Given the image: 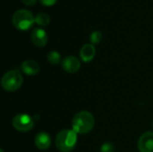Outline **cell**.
<instances>
[{"mask_svg":"<svg viewBox=\"0 0 153 152\" xmlns=\"http://www.w3.org/2000/svg\"><path fill=\"white\" fill-rule=\"evenodd\" d=\"M95 125L93 115L88 111L77 113L72 119V129L79 134H84L91 132Z\"/></svg>","mask_w":153,"mask_h":152,"instance_id":"1","label":"cell"},{"mask_svg":"<svg viewBox=\"0 0 153 152\" xmlns=\"http://www.w3.org/2000/svg\"><path fill=\"white\" fill-rule=\"evenodd\" d=\"M77 143V133L73 129L61 130L56 138V146L60 152H71Z\"/></svg>","mask_w":153,"mask_h":152,"instance_id":"2","label":"cell"},{"mask_svg":"<svg viewBox=\"0 0 153 152\" xmlns=\"http://www.w3.org/2000/svg\"><path fill=\"white\" fill-rule=\"evenodd\" d=\"M13 24L15 28L21 30L30 29L35 22V17L32 13L26 9H19L13 14Z\"/></svg>","mask_w":153,"mask_h":152,"instance_id":"3","label":"cell"},{"mask_svg":"<svg viewBox=\"0 0 153 152\" xmlns=\"http://www.w3.org/2000/svg\"><path fill=\"white\" fill-rule=\"evenodd\" d=\"M22 75L19 70H11L6 72L1 80V85L7 91H15L21 88L22 84Z\"/></svg>","mask_w":153,"mask_h":152,"instance_id":"4","label":"cell"},{"mask_svg":"<svg viewBox=\"0 0 153 152\" xmlns=\"http://www.w3.org/2000/svg\"><path fill=\"white\" fill-rule=\"evenodd\" d=\"M13 126L18 132L27 133L30 132L34 126V121L30 116L27 114H18L14 116L12 121Z\"/></svg>","mask_w":153,"mask_h":152,"instance_id":"5","label":"cell"},{"mask_svg":"<svg viewBox=\"0 0 153 152\" xmlns=\"http://www.w3.org/2000/svg\"><path fill=\"white\" fill-rule=\"evenodd\" d=\"M138 150L140 152H153V132H146L141 135Z\"/></svg>","mask_w":153,"mask_h":152,"instance_id":"6","label":"cell"},{"mask_svg":"<svg viewBox=\"0 0 153 152\" xmlns=\"http://www.w3.org/2000/svg\"><path fill=\"white\" fill-rule=\"evenodd\" d=\"M62 67L66 73H74L80 69L81 63L76 56H68L62 61Z\"/></svg>","mask_w":153,"mask_h":152,"instance_id":"7","label":"cell"},{"mask_svg":"<svg viewBox=\"0 0 153 152\" xmlns=\"http://www.w3.org/2000/svg\"><path fill=\"white\" fill-rule=\"evenodd\" d=\"M31 40L33 44L39 47L46 46L48 40L47 32L41 28H35L31 32Z\"/></svg>","mask_w":153,"mask_h":152,"instance_id":"8","label":"cell"},{"mask_svg":"<svg viewBox=\"0 0 153 152\" xmlns=\"http://www.w3.org/2000/svg\"><path fill=\"white\" fill-rule=\"evenodd\" d=\"M34 142H35V145L38 149H39L41 151H45L50 147L51 139H50V136L47 133L40 132L35 136Z\"/></svg>","mask_w":153,"mask_h":152,"instance_id":"9","label":"cell"},{"mask_svg":"<svg viewBox=\"0 0 153 152\" xmlns=\"http://www.w3.org/2000/svg\"><path fill=\"white\" fill-rule=\"evenodd\" d=\"M21 68H22V71L27 75H36L39 72V64L36 61L31 60V59L25 60L24 62H22Z\"/></svg>","mask_w":153,"mask_h":152,"instance_id":"10","label":"cell"},{"mask_svg":"<svg viewBox=\"0 0 153 152\" xmlns=\"http://www.w3.org/2000/svg\"><path fill=\"white\" fill-rule=\"evenodd\" d=\"M96 49L93 44H85L80 50V56L83 62H91L95 56Z\"/></svg>","mask_w":153,"mask_h":152,"instance_id":"11","label":"cell"},{"mask_svg":"<svg viewBox=\"0 0 153 152\" xmlns=\"http://www.w3.org/2000/svg\"><path fill=\"white\" fill-rule=\"evenodd\" d=\"M50 22V17L46 13H39L35 17V22L39 26H47Z\"/></svg>","mask_w":153,"mask_h":152,"instance_id":"12","label":"cell"},{"mask_svg":"<svg viewBox=\"0 0 153 152\" xmlns=\"http://www.w3.org/2000/svg\"><path fill=\"white\" fill-rule=\"evenodd\" d=\"M48 61L52 65H57L61 62V56L57 51H51L48 55Z\"/></svg>","mask_w":153,"mask_h":152,"instance_id":"13","label":"cell"},{"mask_svg":"<svg viewBox=\"0 0 153 152\" xmlns=\"http://www.w3.org/2000/svg\"><path fill=\"white\" fill-rule=\"evenodd\" d=\"M102 39V34L100 31H93L91 34V37H90V39H91V44H98L100 42Z\"/></svg>","mask_w":153,"mask_h":152,"instance_id":"14","label":"cell"},{"mask_svg":"<svg viewBox=\"0 0 153 152\" xmlns=\"http://www.w3.org/2000/svg\"><path fill=\"white\" fill-rule=\"evenodd\" d=\"M115 146L111 142H105L100 147V152H114Z\"/></svg>","mask_w":153,"mask_h":152,"instance_id":"15","label":"cell"},{"mask_svg":"<svg viewBox=\"0 0 153 152\" xmlns=\"http://www.w3.org/2000/svg\"><path fill=\"white\" fill-rule=\"evenodd\" d=\"M39 1L44 5H53L57 0H39Z\"/></svg>","mask_w":153,"mask_h":152,"instance_id":"16","label":"cell"},{"mask_svg":"<svg viewBox=\"0 0 153 152\" xmlns=\"http://www.w3.org/2000/svg\"><path fill=\"white\" fill-rule=\"evenodd\" d=\"M22 3L25 4V5H33L35 4V3L37 2V0H22Z\"/></svg>","mask_w":153,"mask_h":152,"instance_id":"17","label":"cell"},{"mask_svg":"<svg viewBox=\"0 0 153 152\" xmlns=\"http://www.w3.org/2000/svg\"><path fill=\"white\" fill-rule=\"evenodd\" d=\"M0 152H4V151L3 150H0Z\"/></svg>","mask_w":153,"mask_h":152,"instance_id":"18","label":"cell"}]
</instances>
